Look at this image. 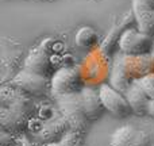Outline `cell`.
Wrapping results in <instances>:
<instances>
[{"instance_id": "1", "label": "cell", "mask_w": 154, "mask_h": 146, "mask_svg": "<svg viewBox=\"0 0 154 146\" xmlns=\"http://www.w3.org/2000/svg\"><path fill=\"white\" fill-rule=\"evenodd\" d=\"M57 104H58L61 115L69 122L70 131H75V133L81 135L85 131L88 119L85 116L80 92H73L60 96V98H57Z\"/></svg>"}, {"instance_id": "2", "label": "cell", "mask_w": 154, "mask_h": 146, "mask_svg": "<svg viewBox=\"0 0 154 146\" xmlns=\"http://www.w3.org/2000/svg\"><path fill=\"white\" fill-rule=\"evenodd\" d=\"M82 88L81 73L76 68H61L50 77V91L56 99L68 93L80 92Z\"/></svg>"}, {"instance_id": "3", "label": "cell", "mask_w": 154, "mask_h": 146, "mask_svg": "<svg viewBox=\"0 0 154 146\" xmlns=\"http://www.w3.org/2000/svg\"><path fill=\"white\" fill-rule=\"evenodd\" d=\"M99 95L106 111L111 112L115 116L127 118L134 114L126 95L114 88L111 84H101L99 88Z\"/></svg>"}, {"instance_id": "4", "label": "cell", "mask_w": 154, "mask_h": 146, "mask_svg": "<svg viewBox=\"0 0 154 146\" xmlns=\"http://www.w3.org/2000/svg\"><path fill=\"white\" fill-rule=\"evenodd\" d=\"M119 49L127 56H145L152 50V37L138 29H127L119 37Z\"/></svg>"}, {"instance_id": "5", "label": "cell", "mask_w": 154, "mask_h": 146, "mask_svg": "<svg viewBox=\"0 0 154 146\" xmlns=\"http://www.w3.org/2000/svg\"><path fill=\"white\" fill-rule=\"evenodd\" d=\"M14 85L29 95L42 96L50 88V80L49 77L23 69L14 77Z\"/></svg>"}, {"instance_id": "6", "label": "cell", "mask_w": 154, "mask_h": 146, "mask_svg": "<svg viewBox=\"0 0 154 146\" xmlns=\"http://www.w3.org/2000/svg\"><path fill=\"white\" fill-rule=\"evenodd\" d=\"M150 137L135 126L125 125L116 129L109 139V146H149Z\"/></svg>"}, {"instance_id": "7", "label": "cell", "mask_w": 154, "mask_h": 146, "mask_svg": "<svg viewBox=\"0 0 154 146\" xmlns=\"http://www.w3.org/2000/svg\"><path fill=\"white\" fill-rule=\"evenodd\" d=\"M133 14L139 31L154 35V0H133Z\"/></svg>"}, {"instance_id": "8", "label": "cell", "mask_w": 154, "mask_h": 146, "mask_svg": "<svg viewBox=\"0 0 154 146\" xmlns=\"http://www.w3.org/2000/svg\"><path fill=\"white\" fill-rule=\"evenodd\" d=\"M69 131H70L69 122L61 115V116L50 118L49 120H46L41 126L39 131L37 133V137L41 141L51 144V142L61 141Z\"/></svg>"}, {"instance_id": "9", "label": "cell", "mask_w": 154, "mask_h": 146, "mask_svg": "<svg viewBox=\"0 0 154 146\" xmlns=\"http://www.w3.org/2000/svg\"><path fill=\"white\" fill-rule=\"evenodd\" d=\"M80 95H81V101L87 119L88 120L99 119L103 115L104 110H106L103 103H101L99 91H96L95 88L91 87H84L80 91Z\"/></svg>"}, {"instance_id": "10", "label": "cell", "mask_w": 154, "mask_h": 146, "mask_svg": "<svg viewBox=\"0 0 154 146\" xmlns=\"http://www.w3.org/2000/svg\"><path fill=\"white\" fill-rule=\"evenodd\" d=\"M126 98L130 103L133 112L137 115H147V107H149L150 96L145 91L141 81H134L126 91Z\"/></svg>"}, {"instance_id": "11", "label": "cell", "mask_w": 154, "mask_h": 146, "mask_svg": "<svg viewBox=\"0 0 154 146\" xmlns=\"http://www.w3.org/2000/svg\"><path fill=\"white\" fill-rule=\"evenodd\" d=\"M24 69L45 77H49L53 73L51 61L43 49H34V50L30 51V54L24 61Z\"/></svg>"}, {"instance_id": "12", "label": "cell", "mask_w": 154, "mask_h": 146, "mask_svg": "<svg viewBox=\"0 0 154 146\" xmlns=\"http://www.w3.org/2000/svg\"><path fill=\"white\" fill-rule=\"evenodd\" d=\"M29 120H30V116L20 114L18 111H14V110L8 108L5 106H3L0 108V125H2V130H5L8 133L20 131L24 127H27Z\"/></svg>"}, {"instance_id": "13", "label": "cell", "mask_w": 154, "mask_h": 146, "mask_svg": "<svg viewBox=\"0 0 154 146\" xmlns=\"http://www.w3.org/2000/svg\"><path fill=\"white\" fill-rule=\"evenodd\" d=\"M3 106L27 115V116H31L32 110H34V104L26 96H12V98L10 96L8 100H3Z\"/></svg>"}, {"instance_id": "14", "label": "cell", "mask_w": 154, "mask_h": 146, "mask_svg": "<svg viewBox=\"0 0 154 146\" xmlns=\"http://www.w3.org/2000/svg\"><path fill=\"white\" fill-rule=\"evenodd\" d=\"M99 41V34L92 27H81L76 34V43L82 49H91Z\"/></svg>"}, {"instance_id": "15", "label": "cell", "mask_w": 154, "mask_h": 146, "mask_svg": "<svg viewBox=\"0 0 154 146\" xmlns=\"http://www.w3.org/2000/svg\"><path fill=\"white\" fill-rule=\"evenodd\" d=\"M80 145V134L75 131H69L61 141L58 142H51L46 146H79Z\"/></svg>"}, {"instance_id": "16", "label": "cell", "mask_w": 154, "mask_h": 146, "mask_svg": "<svg viewBox=\"0 0 154 146\" xmlns=\"http://www.w3.org/2000/svg\"><path fill=\"white\" fill-rule=\"evenodd\" d=\"M12 142H14V139H12L11 133H8V131H5V130H2V134H0V145L2 146H11Z\"/></svg>"}, {"instance_id": "17", "label": "cell", "mask_w": 154, "mask_h": 146, "mask_svg": "<svg viewBox=\"0 0 154 146\" xmlns=\"http://www.w3.org/2000/svg\"><path fill=\"white\" fill-rule=\"evenodd\" d=\"M147 115L154 118V99H150L149 101V107H147Z\"/></svg>"}, {"instance_id": "18", "label": "cell", "mask_w": 154, "mask_h": 146, "mask_svg": "<svg viewBox=\"0 0 154 146\" xmlns=\"http://www.w3.org/2000/svg\"><path fill=\"white\" fill-rule=\"evenodd\" d=\"M79 146H80V145H79Z\"/></svg>"}]
</instances>
